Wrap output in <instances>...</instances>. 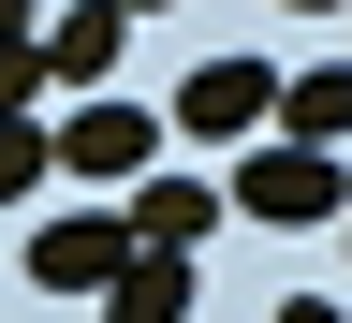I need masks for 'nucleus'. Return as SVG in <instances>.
Masks as SVG:
<instances>
[{"label":"nucleus","mask_w":352,"mask_h":323,"mask_svg":"<svg viewBox=\"0 0 352 323\" xmlns=\"http://www.w3.org/2000/svg\"><path fill=\"white\" fill-rule=\"evenodd\" d=\"M147 162H162V118L118 103V88H88V103L59 118V176H88V191H132Z\"/></svg>","instance_id":"nucleus-2"},{"label":"nucleus","mask_w":352,"mask_h":323,"mask_svg":"<svg viewBox=\"0 0 352 323\" xmlns=\"http://www.w3.org/2000/svg\"><path fill=\"white\" fill-rule=\"evenodd\" d=\"M118 264H132V220H118V206H74V220L30 236V280H44V294H103Z\"/></svg>","instance_id":"nucleus-4"},{"label":"nucleus","mask_w":352,"mask_h":323,"mask_svg":"<svg viewBox=\"0 0 352 323\" xmlns=\"http://www.w3.org/2000/svg\"><path fill=\"white\" fill-rule=\"evenodd\" d=\"M30 44H44V15H30V0H0V59H30Z\"/></svg>","instance_id":"nucleus-10"},{"label":"nucleus","mask_w":352,"mask_h":323,"mask_svg":"<svg viewBox=\"0 0 352 323\" xmlns=\"http://www.w3.org/2000/svg\"><path fill=\"white\" fill-rule=\"evenodd\" d=\"M44 176H59V132H30V118H0V206H30Z\"/></svg>","instance_id":"nucleus-9"},{"label":"nucleus","mask_w":352,"mask_h":323,"mask_svg":"<svg viewBox=\"0 0 352 323\" xmlns=\"http://www.w3.org/2000/svg\"><path fill=\"white\" fill-rule=\"evenodd\" d=\"M118 15H162V0H118Z\"/></svg>","instance_id":"nucleus-13"},{"label":"nucleus","mask_w":352,"mask_h":323,"mask_svg":"<svg viewBox=\"0 0 352 323\" xmlns=\"http://www.w3.org/2000/svg\"><path fill=\"white\" fill-rule=\"evenodd\" d=\"M338 220H352V206H338Z\"/></svg>","instance_id":"nucleus-14"},{"label":"nucleus","mask_w":352,"mask_h":323,"mask_svg":"<svg viewBox=\"0 0 352 323\" xmlns=\"http://www.w3.org/2000/svg\"><path fill=\"white\" fill-rule=\"evenodd\" d=\"M118 44H132V15H118V0L44 15V88H103V74H118Z\"/></svg>","instance_id":"nucleus-5"},{"label":"nucleus","mask_w":352,"mask_h":323,"mask_svg":"<svg viewBox=\"0 0 352 323\" xmlns=\"http://www.w3.org/2000/svg\"><path fill=\"white\" fill-rule=\"evenodd\" d=\"M279 323H352V309H338V294H294V309H279Z\"/></svg>","instance_id":"nucleus-11"},{"label":"nucleus","mask_w":352,"mask_h":323,"mask_svg":"<svg viewBox=\"0 0 352 323\" xmlns=\"http://www.w3.org/2000/svg\"><path fill=\"white\" fill-rule=\"evenodd\" d=\"M235 206L279 220V236H308V220L352 206V147H294V132H250L235 147Z\"/></svg>","instance_id":"nucleus-1"},{"label":"nucleus","mask_w":352,"mask_h":323,"mask_svg":"<svg viewBox=\"0 0 352 323\" xmlns=\"http://www.w3.org/2000/svg\"><path fill=\"white\" fill-rule=\"evenodd\" d=\"M279 132H294V147H352V59L279 74Z\"/></svg>","instance_id":"nucleus-8"},{"label":"nucleus","mask_w":352,"mask_h":323,"mask_svg":"<svg viewBox=\"0 0 352 323\" xmlns=\"http://www.w3.org/2000/svg\"><path fill=\"white\" fill-rule=\"evenodd\" d=\"M103 323H191V250H132L103 280Z\"/></svg>","instance_id":"nucleus-7"},{"label":"nucleus","mask_w":352,"mask_h":323,"mask_svg":"<svg viewBox=\"0 0 352 323\" xmlns=\"http://www.w3.org/2000/svg\"><path fill=\"white\" fill-rule=\"evenodd\" d=\"M206 220H220L206 176H132V250H206Z\"/></svg>","instance_id":"nucleus-6"},{"label":"nucleus","mask_w":352,"mask_h":323,"mask_svg":"<svg viewBox=\"0 0 352 323\" xmlns=\"http://www.w3.org/2000/svg\"><path fill=\"white\" fill-rule=\"evenodd\" d=\"M279 15H338V0H279Z\"/></svg>","instance_id":"nucleus-12"},{"label":"nucleus","mask_w":352,"mask_h":323,"mask_svg":"<svg viewBox=\"0 0 352 323\" xmlns=\"http://www.w3.org/2000/svg\"><path fill=\"white\" fill-rule=\"evenodd\" d=\"M176 132H206V147H250V132H279V59H206L176 88Z\"/></svg>","instance_id":"nucleus-3"}]
</instances>
